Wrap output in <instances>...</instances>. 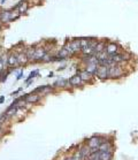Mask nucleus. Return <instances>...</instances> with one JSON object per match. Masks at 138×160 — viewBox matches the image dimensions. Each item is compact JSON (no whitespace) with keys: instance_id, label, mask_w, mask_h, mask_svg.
Masks as SVG:
<instances>
[{"instance_id":"72a5a7b5","label":"nucleus","mask_w":138,"mask_h":160,"mask_svg":"<svg viewBox=\"0 0 138 160\" xmlns=\"http://www.w3.org/2000/svg\"><path fill=\"white\" fill-rule=\"evenodd\" d=\"M5 102V96H1L0 97V104H4Z\"/></svg>"},{"instance_id":"aec40b11","label":"nucleus","mask_w":138,"mask_h":160,"mask_svg":"<svg viewBox=\"0 0 138 160\" xmlns=\"http://www.w3.org/2000/svg\"><path fill=\"white\" fill-rule=\"evenodd\" d=\"M98 65H95V63H89V65L84 66L83 69H85L86 72H89L90 74H92V75H95L96 72H97V69H98Z\"/></svg>"},{"instance_id":"ddd939ff","label":"nucleus","mask_w":138,"mask_h":160,"mask_svg":"<svg viewBox=\"0 0 138 160\" xmlns=\"http://www.w3.org/2000/svg\"><path fill=\"white\" fill-rule=\"evenodd\" d=\"M36 48H37V45H31V46H27V48H24V52H26L27 57H28V59L30 60L31 63H33V61H35Z\"/></svg>"},{"instance_id":"20e7f679","label":"nucleus","mask_w":138,"mask_h":160,"mask_svg":"<svg viewBox=\"0 0 138 160\" xmlns=\"http://www.w3.org/2000/svg\"><path fill=\"white\" fill-rule=\"evenodd\" d=\"M96 78L99 81H107L109 80V67L107 66H99L97 72L95 74Z\"/></svg>"},{"instance_id":"4468645a","label":"nucleus","mask_w":138,"mask_h":160,"mask_svg":"<svg viewBox=\"0 0 138 160\" xmlns=\"http://www.w3.org/2000/svg\"><path fill=\"white\" fill-rule=\"evenodd\" d=\"M11 15H12V11H0V23L1 24H8L11 23Z\"/></svg>"},{"instance_id":"6ab92c4d","label":"nucleus","mask_w":138,"mask_h":160,"mask_svg":"<svg viewBox=\"0 0 138 160\" xmlns=\"http://www.w3.org/2000/svg\"><path fill=\"white\" fill-rule=\"evenodd\" d=\"M53 92H55V89L53 85H51V84H47V85H44V90L43 92H42V95L40 96H47V95H51V93H53Z\"/></svg>"},{"instance_id":"a878e982","label":"nucleus","mask_w":138,"mask_h":160,"mask_svg":"<svg viewBox=\"0 0 138 160\" xmlns=\"http://www.w3.org/2000/svg\"><path fill=\"white\" fill-rule=\"evenodd\" d=\"M26 2H28L27 0H20L17 4L15 5V6H13V7L11 8V11H15V9H20L21 8V6H23V5L26 4Z\"/></svg>"},{"instance_id":"b1692460","label":"nucleus","mask_w":138,"mask_h":160,"mask_svg":"<svg viewBox=\"0 0 138 160\" xmlns=\"http://www.w3.org/2000/svg\"><path fill=\"white\" fill-rule=\"evenodd\" d=\"M70 157H71V160H83V158H82V156H81V153H80V151H78V149L75 150V151H74V153Z\"/></svg>"},{"instance_id":"423d86ee","label":"nucleus","mask_w":138,"mask_h":160,"mask_svg":"<svg viewBox=\"0 0 138 160\" xmlns=\"http://www.w3.org/2000/svg\"><path fill=\"white\" fill-rule=\"evenodd\" d=\"M42 97L43 96H40L39 93H35V92H30V93H26V99H24V102L27 104H29V105H35V104H38V102L42 100Z\"/></svg>"},{"instance_id":"473e14b6","label":"nucleus","mask_w":138,"mask_h":160,"mask_svg":"<svg viewBox=\"0 0 138 160\" xmlns=\"http://www.w3.org/2000/svg\"><path fill=\"white\" fill-rule=\"evenodd\" d=\"M5 69H6V68L4 67V63H2V60H1V57H0V73L4 72Z\"/></svg>"},{"instance_id":"f704fd0d","label":"nucleus","mask_w":138,"mask_h":160,"mask_svg":"<svg viewBox=\"0 0 138 160\" xmlns=\"http://www.w3.org/2000/svg\"><path fill=\"white\" fill-rule=\"evenodd\" d=\"M62 160H71V157L67 156V157H65V158H62Z\"/></svg>"},{"instance_id":"f3484780","label":"nucleus","mask_w":138,"mask_h":160,"mask_svg":"<svg viewBox=\"0 0 138 160\" xmlns=\"http://www.w3.org/2000/svg\"><path fill=\"white\" fill-rule=\"evenodd\" d=\"M107 43H108V40H107V39L98 40L97 46H96V48H95L96 54H97V53H100V52H105V48H106V45H107Z\"/></svg>"},{"instance_id":"1a4fd4ad","label":"nucleus","mask_w":138,"mask_h":160,"mask_svg":"<svg viewBox=\"0 0 138 160\" xmlns=\"http://www.w3.org/2000/svg\"><path fill=\"white\" fill-rule=\"evenodd\" d=\"M47 53H48V52H47V50H46V48H45V46H39V48H36L35 61H33V63H36V62H38V63H42V60H43V58L47 54Z\"/></svg>"},{"instance_id":"cd10ccee","label":"nucleus","mask_w":138,"mask_h":160,"mask_svg":"<svg viewBox=\"0 0 138 160\" xmlns=\"http://www.w3.org/2000/svg\"><path fill=\"white\" fill-rule=\"evenodd\" d=\"M21 16L20 13H14V12L12 11V15H11V22H14L15 20H17L18 18Z\"/></svg>"},{"instance_id":"f03ea898","label":"nucleus","mask_w":138,"mask_h":160,"mask_svg":"<svg viewBox=\"0 0 138 160\" xmlns=\"http://www.w3.org/2000/svg\"><path fill=\"white\" fill-rule=\"evenodd\" d=\"M107 136H102V135H93L86 139V144L90 149H99V146L102 142H105Z\"/></svg>"},{"instance_id":"c85d7f7f","label":"nucleus","mask_w":138,"mask_h":160,"mask_svg":"<svg viewBox=\"0 0 138 160\" xmlns=\"http://www.w3.org/2000/svg\"><path fill=\"white\" fill-rule=\"evenodd\" d=\"M28 8H29V5H28V2H27V4L24 5V7H23V6H21V8H20V12H18V13H20L21 15L24 14V13H27Z\"/></svg>"},{"instance_id":"7ed1b4c3","label":"nucleus","mask_w":138,"mask_h":160,"mask_svg":"<svg viewBox=\"0 0 138 160\" xmlns=\"http://www.w3.org/2000/svg\"><path fill=\"white\" fill-rule=\"evenodd\" d=\"M122 51H123L122 46L119 43H116V42H108L105 48V52L109 57H113V55H115L116 53H120Z\"/></svg>"},{"instance_id":"393cba45","label":"nucleus","mask_w":138,"mask_h":160,"mask_svg":"<svg viewBox=\"0 0 138 160\" xmlns=\"http://www.w3.org/2000/svg\"><path fill=\"white\" fill-rule=\"evenodd\" d=\"M8 122V118L6 115V113H1L0 114V126H5V123Z\"/></svg>"},{"instance_id":"9d476101","label":"nucleus","mask_w":138,"mask_h":160,"mask_svg":"<svg viewBox=\"0 0 138 160\" xmlns=\"http://www.w3.org/2000/svg\"><path fill=\"white\" fill-rule=\"evenodd\" d=\"M16 57H17V61H18V67L21 66H27L30 62V60L27 57L26 52L24 51H16Z\"/></svg>"},{"instance_id":"7c9ffc66","label":"nucleus","mask_w":138,"mask_h":160,"mask_svg":"<svg viewBox=\"0 0 138 160\" xmlns=\"http://www.w3.org/2000/svg\"><path fill=\"white\" fill-rule=\"evenodd\" d=\"M23 75H24V74H23V69H21L17 73V75H16V81H20V80H21L22 77H23Z\"/></svg>"},{"instance_id":"bb28decb","label":"nucleus","mask_w":138,"mask_h":160,"mask_svg":"<svg viewBox=\"0 0 138 160\" xmlns=\"http://www.w3.org/2000/svg\"><path fill=\"white\" fill-rule=\"evenodd\" d=\"M51 59H52V55L50 54V53H47V54L43 58V60H42V63H51Z\"/></svg>"},{"instance_id":"2f4dec72","label":"nucleus","mask_w":138,"mask_h":160,"mask_svg":"<svg viewBox=\"0 0 138 160\" xmlns=\"http://www.w3.org/2000/svg\"><path fill=\"white\" fill-rule=\"evenodd\" d=\"M22 90H23V88H18V89H17L16 91H14V92H12L11 96H12V97H16V95H17V93H20V92H21Z\"/></svg>"},{"instance_id":"a211bd4d","label":"nucleus","mask_w":138,"mask_h":160,"mask_svg":"<svg viewBox=\"0 0 138 160\" xmlns=\"http://www.w3.org/2000/svg\"><path fill=\"white\" fill-rule=\"evenodd\" d=\"M113 159H114V151L100 152V160H113Z\"/></svg>"},{"instance_id":"f257e3e1","label":"nucleus","mask_w":138,"mask_h":160,"mask_svg":"<svg viewBox=\"0 0 138 160\" xmlns=\"http://www.w3.org/2000/svg\"><path fill=\"white\" fill-rule=\"evenodd\" d=\"M126 76V69L122 65H115L109 67V80H120Z\"/></svg>"},{"instance_id":"58836bf2","label":"nucleus","mask_w":138,"mask_h":160,"mask_svg":"<svg viewBox=\"0 0 138 160\" xmlns=\"http://www.w3.org/2000/svg\"><path fill=\"white\" fill-rule=\"evenodd\" d=\"M0 141H1V136H0Z\"/></svg>"},{"instance_id":"9b49d317","label":"nucleus","mask_w":138,"mask_h":160,"mask_svg":"<svg viewBox=\"0 0 138 160\" xmlns=\"http://www.w3.org/2000/svg\"><path fill=\"white\" fill-rule=\"evenodd\" d=\"M69 46L71 48V50H73L75 53L77 54H81V51H82V46H81V43H80V39L78 38H73V40H70L69 42Z\"/></svg>"},{"instance_id":"c9c22d12","label":"nucleus","mask_w":138,"mask_h":160,"mask_svg":"<svg viewBox=\"0 0 138 160\" xmlns=\"http://www.w3.org/2000/svg\"><path fill=\"white\" fill-rule=\"evenodd\" d=\"M53 75H54V73H53V72H51V73H50V74H48V78H51V77H53Z\"/></svg>"},{"instance_id":"e433bc0d","label":"nucleus","mask_w":138,"mask_h":160,"mask_svg":"<svg viewBox=\"0 0 138 160\" xmlns=\"http://www.w3.org/2000/svg\"><path fill=\"white\" fill-rule=\"evenodd\" d=\"M5 2H6V0H1V1H0V5H4Z\"/></svg>"},{"instance_id":"2eb2a0df","label":"nucleus","mask_w":138,"mask_h":160,"mask_svg":"<svg viewBox=\"0 0 138 160\" xmlns=\"http://www.w3.org/2000/svg\"><path fill=\"white\" fill-rule=\"evenodd\" d=\"M52 85L54 87V89H67L69 87V82L68 80H66L63 77H60Z\"/></svg>"},{"instance_id":"dca6fc26","label":"nucleus","mask_w":138,"mask_h":160,"mask_svg":"<svg viewBox=\"0 0 138 160\" xmlns=\"http://www.w3.org/2000/svg\"><path fill=\"white\" fill-rule=\"evenodd\" d=\"M8 67H11V68L18 67L17 57H16V53H15V52H11L9 55H8Z\"/></svg>"},{"instance_id":"f8f14e48","label":"nucleus","mask_w":138,"mask_h":160,"mask_svg":"<svg viewBox=\"0 0 138 160\" xmlns=\"http://www.w3.org/2000/svg\"><path fill=\"white\" fill-rule=\"evenodd\" d=\"M78 151H80L81 156H82L83 160H87L89 156L91 154V149L89 148V146H87L86 143H83V144H81V145L78 146Z\"/></svg>"},{"instance_id":"c756f323","label":"nucleus","mask_w":138,"mask_h":160,"mask_svg":"<svg viewBox=\"0 0 138 160\" xmlns=\"http://www.w3.org/2000/svg\"><path fill=\"white\" fill-rule=\"evenodd\" d=\"M66 68H67V61L63 62L62 65H60V67H59V68H57V70H58V72H61V70H65Z\"/></svg>"},{"instance_id":"4c0bfd02","label":"nucleus","mask_w":138,"mask_h":160,"mask_svg":"<svg viewBox=\"0 0 138 160\" xmlns=\"http://www.w3.org/2000/svg\"><path fill=\"white\" fill-rule=\"evenodd\" d=\"M1 29H2V24L0 23V31H1Z\"/></svg>"},{"instance_id":"4be33fe9","label":"nucleus","mask_w":138,"mask_h":160,"mask_svg":"<svg viewBox=\"0 0 138 160\" xmlns=\"http://www.w3.org/2000/svg\"><path fill=\"white\" fill-rule=\"evenodd\" d=\"M37 75H39V69H35V70H32V72H31V73L29 74V76H28V77L26 78V81H24V82H26V84H27V83H29L30 81H32V80H33V77L37 76Z\"/></svg>"},{"instance_id":"412c9836","label":"nucleus","mask_w":138,"mask_h":160,"mask_svg":"<svg viewBox=\"0 0 138 160\" xmlns=\"http://www.w3.org/2000/svg\"><path fill=\"white\" fill-rule=\"evenodd\" d=\"M58 57H60V58H62V59H65V60H67L68 58H70V54H69V52L66 50V48L65 46H62L60 50L58 51Z\"/></svg>"},{"instance_id":"5701e85b","label":"nucleus","mask_w":138,"mask_h":160,"mask_svg":"<svg viewBox=\"0 0 138 160\" xmlns=\"http://www.w3.org/2000/svg\"><path fill=\"white\" fill-rule=\"evenodd\" d=\"M87 160H100V151H96V152H91Z\"/></svg>"},{"instance_id":"0eeeda50","label":"nucleus","mask_w":138,"mask_h":160,"mask_svg":"<svg viewBox=\"0 0 138 160\" xmlns=\"http://www.w3.org/2000/svg\"><path fill=\"white\" fill-rule=\"evenodd\" d=\"M68 82H69V87L75 88V89H77V88H83V85L85 84L82 81V78H81V76L78 74H75L71 77H69Z\"/></svg>"},{"instance_id":"6e6552de","label":"nucleus","mask_w":138,"mask_h":160,"mask_svg":"<svg viewBox=\"0 0 138 160\" xmlns=\"http://www.w3.org/2000/svg\"><path fill=\"white\" fill-rule=\"evenodd\" d=\"M114 149H115L114 141H113V138H109V137H107V138L105 139V142H102L101 144H100V146H99V151H100V152L114 151Z\"/></svg>"},{"instance_id":"39448f33","label":"nucleus","mask_w":138,"mask_h":160,"mask_svg":"<svg viewBox=\"0 0 138 160\" xmlns=\"http://www.w3.org/2000/svg\"><path fill=\"white\" fill-rule=\"evenodd\" d=\"M77 74L80 75L81 78H82V81H83L85 84L93 83V81H95V78H96L95 75L90 74L89 72H86L85 69H77Z\"/></svg>"}]
</instances>
